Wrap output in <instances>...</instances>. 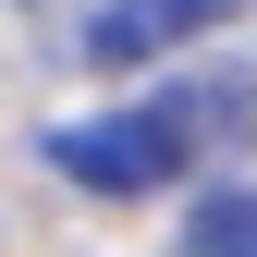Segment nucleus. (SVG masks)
Returning a JSON list of instances; mask_svg holds the SVG:
<instances>
[{"instance_id":"nucleus-3","label":"nucleus","mask_w":257,"mask_h":257,"mask_svg":"<svg viewBox=\"0 0 257 257\" xmlns=\"http://www.w3.org/2000/svg\"><path fill=\"white\" fill-rule=\"evenodd\" d=\"M172 257H257V184H208V196L184 208Z\"/></svg>"},{"instance_id":"nucleus-1","label":"nucleus","mask_w":257,"mask_h":257,"mask_svg":"<svg viewBox=\"0 0 257 257\" xmlns=\"http://www.w3.org/2000/svg\"><path fill=\"white\" fill-rule=\"evenodd\" d=\"M257 135V74H172L159 98H122V110H86L49 135V172H74L86 196H159V184L208 172Z\"/></svg>"},{"instance_id":"nucleus-2","label":"nucleus","mask_w":257,"mask_h":257,"mask_svg":"<svg viewBox=\"0 0 257 257\" xmlns=\"http://www.w3.org/2000/svg\"><path fill=\"white\" fill-rule=\"evenodd\" d=\"M220 13H245V0H98V25H86V61H98V74H135V61L184 49V37H208Z\"/></svg>"}]
</instances>
